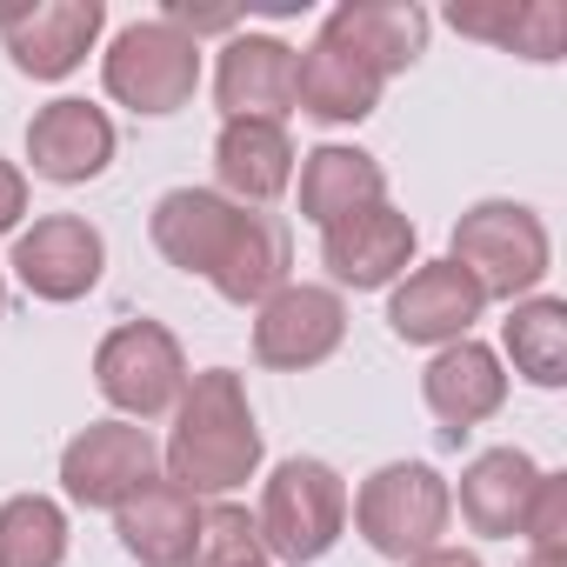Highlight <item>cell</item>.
Masks as SVG:
<instances>
[{
	"instance_id": "1",
	"label": "cell",
	"mask_w": 567,
	"mask_h": 567,
	"mask_svg": "<svg viewBox=\"0 0 567 567\" xmlns=\"http://www.w3.org/2000/svg\"><path fill=\"white\" fill-rule=\"evenodd\" d=\"M147 234L161 247L167 267L214 280V295L234 308H260L267 295L288 288V267H295V240L288 220H274L260 207L227 200L220 187H174L154 200Z\"/></svg>"
},
{
	"instance_id": "2",
	"label": "cell",
	"mask_w": 567,
	"mask_h": 567,
	"mask_svg": "<svg viewBox=\"0 0 567 567\" xmlns=\"http://www.w3.org/2000/svg\"><path fill=\"white\" fill-rule=\"evenodd\" d=\"M260 421L247 408V381L234 368H200L187 374L181 401H174V434L161 447L167 481L200 494H234L260 474Z\"/></svg>"
},
{
	"instance_id": "3",
	"label": "cell",
	"mask_w": 567,
	"mask_h": 567,
	"mask_svg": "<svg viewBox=\"0 0 567 567\" xmlns=\"http://www.w3.org/2000/svg\"><path fill=\"white\" fill-rule=\"evenodd\" d=\"M348 514H354V534H361L381 560H401V567H408V560L447 547L441 534H447V520H454V487H447L441 467H427V461H388V467H374V474L354 487Z\"/></svg>"
},
{
	"instance_id": "4",
	"label": "cell",
	"mask_w": 567,
	"mask_h": 567,
	"mask_svg": "<svg viewBox=\"0 0 567 567\" xmlns=\"http://www.w3.org/2000/svg\"><path fill=\"white\" fill-rule=\"evenodd\" d=\"M254 527H260V554H274L280 567H315L348 534V481L315 454L280 461L267 474Z\"/></svg>"
},
{
	"instance_id": "5",
	"label": "cell",
	"mask_w": 567,
	"mask_h": 567,
	"mask_svg": "<svg viewBox=\"0 0 567 567\" xmlns=\"http://www.w3.org/2000/svg\"><path fill=\"white\" fill-rule=\"evenodd\" d=\"M447 260L474 280V288L487 301H527L540 295V280H547V227L534 207L520 200H474L461 220H454V240H447Z\"/></svg>"
},
{
	"instance_id": "6",
	"label": "cell",
	"mask_w": 567,
	"mask_h": 567,
	"mask_svg": "<svg viewBox=\"0 0 567 567\" xmlns=\"http://www.w3.org/2000/svg\"><path fill=\"white\" fill-rule=\"evenodd\" d=\"M101 87L107 101H121L127 114H181L200 87V41H187L174 21H134L114 34L107 61H101Z\"/></svg>"
},
{
	"instance_id": "7",
	"label": "cell",
	"mask_w": 567,
	"mask_h": 567,
	"mask_svg": "<svg viewBox=\"0 0 567 567\" xmlns=\"http://www.w3.org/2000/svg\"><path fill=\"white\" fill-rule=\"evenodd\" d=\"M94 388H101L107 408H121V421H154L181 401L187 354L161 321H121L94 348Z\"/></svg>"
},
{
	"instance_id": "8",
	"label": "cell",
	"mask_w": 567,
	"mask_h": 567,
	"mask_svg": "<svg viewBox=\"0 0 567 567\" xmlns=\"http://www.w3.org/2000/svg\"><path fill=\"white\" fill-rule=\"evenodd\" d=\"M341 341H348V301L334 288H315V280H288L254 315V361L274 374H308L334 361Z\"/></svg>"
},
{
	"instance_id": "9",
	"label": "cell",
	"mask_w": 567,
	"mask_h": 567,
	"mask_svg": "<svg viewBox=\"0 0 567 567\" xmlns=\"http://www.w3.org/2000/svg\"><path fill=\"white\" fill-rule=\"evenodd\" d=\"M161 474V447L141 421H94L61 447V487L74 507H121L141 481Z\"/></svg>"
},
{
	"instance_id": "10",
	"label": "cell",
	"mask_w": 567,
	"mask_h": 567,
	"mask_svg": "<svg viewBox=\"0 0 567 567\" xmlns=\"http://www.w3.org/2000/svg\"><path fill=\"white\" fill-rule=\"evenodd\" d=\"M14 280L34 301H81L101 288V267H107V240L94 220L81 214H41L28 234H14Z\"/></svg>"
},
{
	"instance_id": "11",
	"label": "cell",
	"mask_w": 567,
	"mask_h": 567,
	"mask_svg": "<svg viewBox=\"0 0 567 567\" xmlns=\"http://www.w3.org/2000/svg\"><path fill=\"white\" fill-rule=\"evenodd\" d=\"M414 220L401 207H361L334 227H321V267L334 274V295L354 288V295H374V288H394V280L414 267Z\"/></svg>"
},
{
	"instance_id": "12",
	"label": "cell",
	"mask_w": 567,
	"mask_h": 567,
	"mask_svg": "<svg viewBox=\"0 0 567 567\" xmlns=\"http://www.w3.org/2000/svg\"><path fill=\"white\" fill-rule=\"evenodd\" d=\"M481 315H487V295L474 288L454 260H414V267L394 280V301H388V328H394L408 348L467 341Z\"/></svg>"
},
{
	"instance_id": "13",
	"label": "cell",
	"mask_w": 567,
	"mask_h": 567,
	"mask_svg": "<svg viewBox=\"0 0 567 567\" xmlns=\"http://www.w3.org/2000/svg\"><path fill=\"white\" fill-rule=\"evenodd\" d=\"M107 28L101 0H41V8H8L0 14V41H8L14 68L28 81H68Z\"/></svg>"
},
{
	"instance_id": "14",
	"label": "cell",
	"mask_w": 567,
	"mask_h": 567,
	"mask_svg": "<svg viewBox=\"0 0 567 567\" xmlns=\"http://www.w3.org/2000/svg\"><path fill=\"white\" fill-rule=\"evenodd\" d=\"M214 101L220 121H274L288 127L295 114V48L274 34H227L214 61Z\"/></svg>"
},
{
	"instance_id": "15",
	"label": "cell",
	"mask_w": 567,
	"mask_h": 567,
	"mask_svg": "<svg viewBox=\"0 0 567 567\" xmlns=\"http://www.w3.org/2000/svg\"><path fill=\"white\" fill-rule=\"evenodd\" d=\"M28 161H34V174L41 181H54V187H87V181H101L107 174V161H114V121H107V107H94V101H48L34 121H28Z\"/></svg>"
},
{
	"instance_id": "16",
	"label": "cell",
	"mask_w": 567,
	"mask_h": 567,
	"mask_svg": "<svg viewBox=\"0 0 567 567\" xmlns=\"http://www.w3.org/2000/svg\"><path fill=\"white\" fill-rule=\"evenodd\" d=\"M421 394H427V408H434L441 434H447V441H461V434H474L481 421H494V414L507 408L501 354H494L487 341H474V334H467V341H447V348L427 361Z\"/></svg>"
},
{
	"instance_id": "17",
	"label": "cell",
	"mask_w": 567,
	"mask_h": 567,
	"mask_svg": "<svg viewBox=\"0 0 567 567\" xmlns=\"http://www.w3.org/2000/svg\"><path fill=\"white\" fill-rule=\"evenodd\" d=\"M381 74L354 54V48H341L334 34H315L301 54H295V107L301 114H315L321 127H354V121H368L374 107H381Z\"/></svg>"
},
{
	"instance_id": "18",
	"label": "cell",
	"mask_w": 567,
	"mask_h": 567,
	"mask_svg": "<svg viewBox=\"0 0 567 567\" xmlns=\"http://www.w3.org/2000/svg\"><path fill=\"white\" fill-rule=\"evenodd\" d=\"M295 141L274 121H220L214 134V181L240 207H267L295 187Z\"/></svg>"
},
{
	"instance_id": "19",
	"label": "cell",
	"mask_w": 567,
	"mask_h": 567,
	"mask_svg": "<svg viewBox=\"0 0 567 567\" xmlns=\"http://www.w3.org/2000/svg\"><path fill=\"white\" fill-rule=\"evenodd\" d=\"M114 534L141 567H187L194 534H200V501L187 487H174L167 474H154L114 507Z\"/></svg>"
},
{
	"instance_id": "20",
	"label": "cell",
	"mask_w": 567,
	"mask_h": 567,
	"mask_svg": "<svg viewBox=\"0 0 567 567\" xmlns=\"http://www.w3.org/2000/svg\"><path fill=\"white\" fill-rule=\"evenodd\" d=\"M321 34H334L381 81H394L427 54V8H414V0H341V8L321 21Z\"/></svg>"
},
{
	"instance_id": "21",
	"label": "cell",
	"mask_w": 567,
	"mask_h": 567,
	"mask_svg": "<svg viewBox=\"0 0 567 567\" xmlns=\"http://www.w3.org/2000/svg\"><path fill=\"white\" fill-rule=\"evenodd\" d=\"M534 481H540V467H534V454H520V447H487V454H474L467 467H461V520H467V534H481V540H514L520 534V514H527V501H534Z\"/></svg>"
},
{
	"instance_id": "22",
	"label": "cell",
	"mask_w": 567,
	"mask_h": 567,
	"mask_svg": "<svg viewBox=\"0 0 567 567\" xmlns=\"http://www.w3.org/2000/svg\"><path fill=\"white\" fill-rule=\"evenodd\" d=\"M388 200V174L368 147H341V141H321L301 154V220L315 227H334L361 207H381Z\"/></svg>"
},
{
	"instance_id": "23",
	"label": "cell",
	"mask_w": 567,
	"mask_h": 567,
	"mask_svg": "<svg viewBox=\"0 0 567 567\" xmlns=\"http://www.w3.org/2000/svg\"><path fill=\"white\" fill-rule=\"evenodd\" d=\"M501 348L520 381L534 388H567V301L560 295H527L501 321Z\"/></svg>"
},
{
	"instance_id": "24",
	"label": "cell",
	"mask_w": 567,
	"mask_h": 567,
	"mask_svg": "<svg viewBox=\"0 0 567 567\" xmlns=\"http://www.w3.org/2000/svg\"><path fill=\"white\" fill-rule=\"evenodd\" d=\"M454 34H474V41H494L520 61H560L567 48V14L554 0H534V8H447Z\"/></svg>"
},
{
	"instance_id": "25",
	"label": "cell",
	"mask_w": 567,
	"mask_h": 567,
	"mask_svg": "<svg viewBox=\"0 0 567 567\" xmlns=\"http://www.w3.org/2000/svg\"><path fill=\"white\" fill-rule=\"evenodd\" d=\"M68 560V514L48 494L0 501V567H61Z\"/></svg>"
},
{
	"instance_id": "26",
	"label": "cell",
	"mask_w": 567,
	"mask_h": 567,
	"mask_svg": "<svg viewBox=\"0 0 567 567\" xmlns=\"http://www.w3.org/2000/svg\"><path fill=\"white\" fill-rule=\"evenodd\" d=\"M254 560H267V554H260V527H254V514L234 507V501L200 507V534H194L187 567H254Z\"/></svg>"
},
{
	"instance_id": "27",
	"label": "cell",
	"mask_w": 567,
	"mask_h": 567,
	"mask_svg": "<svg viewBox=\"0 0 567 567\" xmlns=\"http://www.w3.org/2000/svg\"><path fill=\"white\" fill-rule=\"evenodd\" d=\"M520 534H527L534 554L567 547V474H540V481H534V501H527V514H520Z\"/></svg>"
},
{
	"instance_id": "28",
	"label": "cell",
	"mask_w": 567,
	"mask_h": 567,
	"mask_svg": "<svg viewBox=\"0 0 567 567\" xmlns=\"http://www.w3.org/2000/svg\"><path fill=\"white\" fill-rule=\"evenodd\" d=\"M21 214H28V174L0 161V234H21Z\"/></svg>"
},
{
	"instance_id": "29",
	"label": "cell",
	"mask_w": 567,
	"mask_h": 567,
	"mask_svg": "<svg viewBox=\"0 0 567 567\" xmlns=\"http://www.w3.org/2000/svg\"><path fill=\"white\" fill-rule=\"evenodd\" d=\"M408 567H481V554H467V547H434V554H421V560H408Z\"/></svg>"
},
{
	"instance_id": "30",
	"label": "cell",
	"mask_w": 567,
	"mask_h": 567,
	"mask_svg": "<svg viewBox=\"0 0 567 567\" xmlns=\"http://www.w3.org/2000/svg\"><path fill=\"white\" fill-rule=\"evenodd\" d=\"M520 567H567V547H554V554H534V547H527V560H520Z\"/></svg>"
},
{
	"instance_id": "31",
	"label": "cell",
	"mask_w": 567,
	"mask_h": 567,
	"mask_svg": "<svg viewBox=\"0 0 567 567\" xmlns=\"http://www.w3.org/2000/svg\"><path fill=\"white\" fill-rule=\"evenodd\" d=\"M0 315H8V280H0Z\"/></svg>"
},
{
	"instance_id": "32",
	"label": "cell",
	"mask_w": 567,
	"mask_h": 567,
	"mask_svg": "<svg viewBox=\"0 0 567 567\" xmlns=\"http://www.w3.org/2000/svg\"><path fill=\"white\" fill-rule=\"evenodd\" d=\"M254 567H274V560H254Z\"/></svg>"
}]
</instances>
